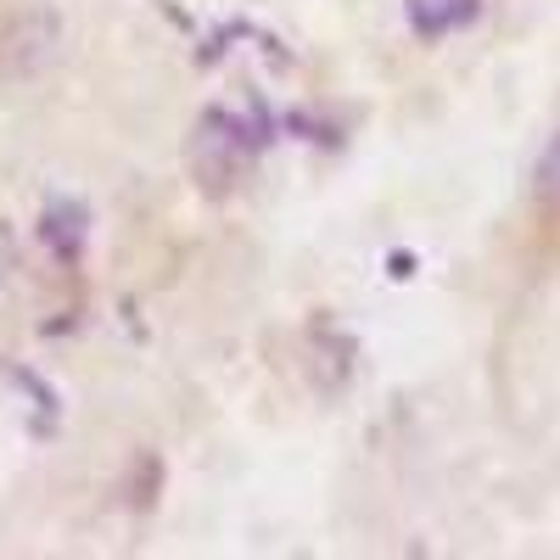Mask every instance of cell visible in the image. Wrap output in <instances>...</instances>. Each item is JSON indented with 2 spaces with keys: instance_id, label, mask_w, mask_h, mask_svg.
Here are the masks:
<instances>
[{
  "instance_id": "3",
  "label": "cell",
  "mask_w": 560,
  "mask_h": 560,
  "mask_svg": "<svg viewBox=\"0 0 560 560\" xmlns=\"http://www.w3.org/2000/svg\"><path fill=\"white\" fill-rule=\"evenodd\" d=\"M12 269H18V247H12V230L0 224V292H7V280H12Z\"/></svg>"
},
{
  "instance_id": "1",
  "label": "cell",
  "mask_w": 560,
  "mask_h": 560,
  "mask_svg": "<svg viewBox=\"0 0 560 560\" xmlns=\"http://www.w3.org/2000/svg\"><path fill=\"white\" fill-rule=\"evenodd\" d=\"M404 12H409V28L420 39H443L465 23H477L482 0H404Z\"/></svg>"
},
{
  "instance_id": "2",
  "label": "cell",
  "mask_w": 560,
  "mask_h": 560,
  "mask_svg": "<svg viewBox=\"0 0 560 560\" xmlns=\"http://www.w3.org/2000/svg\"><path fill=\"white\" fill-rule=\"evenodd\" d=\"M538 197L560 208V135L549 140V147H544V158H538Z\"/></svg>"
}]
</instances>
